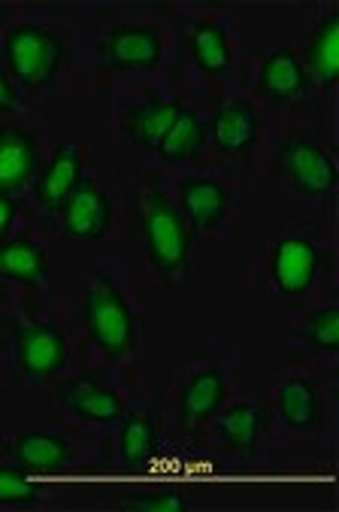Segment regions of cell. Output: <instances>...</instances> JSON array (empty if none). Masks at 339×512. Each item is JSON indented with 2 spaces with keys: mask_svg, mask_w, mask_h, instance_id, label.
<instances>
[{
  "mask_svg": "<svg viewBox=\"0 0 339 512\" xmlns=\"http://www.w3.org/2000/svg\"><path fill=\"white\" fill-rule=\"evenodd\" d=\"M82 325L109 361H122L137 346V313L122 288L109 276H97L82 297Z\"/></svg>",
  "mask_w": 339,
  "mask_h": 512,
  "instance_id": "6da1fadb",
  "label": "cell"
},
{
  "mask_svg": "<svg viewBox=\"0 0 339 512\" xmlns=\"http://www.w3.org/2000/svg\"><path fill=\"white\" fill-rule=\"evenodd\" d=\"M67 46L58 31L40 28V25H19L7 34L0 46L4 70L10 79L25 91H43L55 82L61 64H64Z\"/></svg>",
  "mask_w": 339,
  "mask_h": 512,
  "instance_id": "7a4b0ae2",
  "label": "cell"
},
{
  "mask_svg": "<svg viewBox=\"0 0 339 512\" xmlns=\"http://www.w3.org/2000/svg\"><path fill=\"white\" fill-rule=\"evenodd\" d=\"M191 243H194V234L188 222L182 219L176 203L161 188L149 191L146 210H143V246H146L149 264L161 276H176L188 270Z\"/></svg>",
  "mask_w": 339,
  "mask_h": 512,
  "instance_id": "3957f363",
  "label": "cell"
},
{
  "mask_svg": "<svg viewBox=\"0 0 339 512\" xmlns=\"http://www.w3.org/2000/svg\"><path fill=\"white\" fill-rule=\"evenodd\" d=\"M61 231L73 243H100L112 228V203L94 179H82L61 203Z\"/></svg>",
  "mask_w": 339,
  "mask_h": 512,
  "instance_id": "277c9868",
  "label": "cell"
},
{
  "mask_svg": "<svg viewBox=\"0 0 339 512\" xmlns=\"http://www.w3.org/2000/svg\"><path fill=\"white\" fill-rule=\"evenodd\" d=\"M279 164L288 185L303 197H330L336 191V164L327 149L312 140L285 143L279 152Z\"/></svg>",
  "mask_w": 339,
  "mask_h": 512,
  "instance_id": "5b68a950",
  "label": "cell"
},
{
  "mask_svg": "<svg viewBox=\"0 0 339 512\" xmlns=\"http://www.w3.org/2000/svg\"><path fill=\"white\" fill-rule=\"evenodd\" d=\"M70 361V343L64 331L49 322H37L16 331V364L31 382L58 376Z\"/></svg>",
  "mask_w": 339,
  "mask_h": 512,
  "instance_id": "8992f818",
  "label": "cell"
},
{
  "mask_svg": "<svg viewBox=\"0 0 339 512\" xmlns=\"http://www.w3.org/2000/svg\"><path fill=\"white\" fill-rule=\"evenodd\" d=\"M103 55L112 70L152 73L164 58V40L149 25H119L106 34Z\"/></svg>",
  "mask_w": 339,
  "mask_h": 512,
  "instance_id": "52a82bcc",
  "label": "cell"
},
{
  "mask_svg": "<svg viewBox=\"0 0 339 512\" xmlns=\"http://www.w3.org/2000/svg\"><path fill=\"white\" fill-rule=\"evenodd\" d=\"M321 267V252L312 240L306 237H282L273 246L270 258V279L279 294L285 297H300L315 285Z\"/></svg>",
  "mask_w": 339,
  "mask_h": 512,
  "instance_id": "ba28073f",
  "label": "cell"
},
{
  "mask_svg": "<svg viewBox=\"0 0 339 512\" xmlns=\"http://www.w3.org/2000/svg\"><path fill=\"white\" fill-rule=\"evenodd\" d=\"M231 210V191L218 179H182L179 185V213L191 234L218 231Z\"/></svg>",
  "mask_w": 339,
  "mask_h": 512,
  "instance_id": "9c48e42d",
  "label": "cell"
},
{
  "mask_svg": "<svg viewBox=\"0 0 339 512\" xmlns=\"http://www.w3.org/2000/svg\"><path fill=\"white\" fill-rule=\"evenodd\" d=\"M85 179V155L73 143H61L34 179V197L46 213H58L67 194Z\"/></svg>",
  "mask_w": 339,
  "mask_h": 512,
  "instance_id": "30bf717a",
  "label": "cell"
},
{
  "mask_svg": "<svg viewBox=\"0 0 339 512\" xmlns=\"http://www.w3.org/2000/svg\"><path fill=\"white\" fill-rule=\"evenodd\" d=\"M258 91L273 100V104H291L312 91V79L300 61V55L288 46L273 49L261 61V76H258Z\"/></svg>",
  "mask_w": 339,
  "mask_h": 512,
  "instance_id": "8fae6325",
  "label": "cell"
},
{
  "mask_svg": "<svg viewBox=\"0 0 339 512\" xmlns=\"http://www.w3.org/2000/svg\"><path fill=\"white\" fill-rule=\"evenodd\" d=\"M40 167L37 137L25 128H0V194L22 191Z\"/></svg>",
  "mask_w": 339,
  "mask_h": 512,
  "instance_id": "7c38bea8",
  "label": "cell"
},
{
  "mask_svg": "<svg viewBox=\"0 0 339 512\" xmlns=\"http://www.w3.org/2000/svg\"><path fill=\"white\" fill-rule=\"evenodd\" d=\"M209 140L221 155H243L258 143L261 119L249 100H231L209 122Z\"/></svg>",
  "mask_w": 339,
  "mask_h": 512,
  "instance_id": "4fadbf2b",
  "label": "cell"
},
{
  "mask_svg": "<svg viewBox=\"0 0 339 512\" xmlns=\"http://www.w3.org/2000/svg\"><path fill=\"white\" fill-rule=\"evenodd\" d=\"M58 400L67 413L94 425H119L122 416L128 413L119 391H112L109 385H100V382H88V379L64 385Z\"/></svg>",
  "mask_w": 339,
  "mask_h": 512,
  "instance_id": "5bb4252c",
  "label": "cell"
},
{
  "mask_svg": "<svg viewBox=\"0 0 339 512\" xmlns=\"http://www.w3.org/2000/svg\"><path fill=\"white\" fill-rule=\"evenodd\" d=\"M185 107L179 104V100H167V97H146L140 100L137 107H131L125 113V137L128 143L140 146V149H158V143L167 137V131L176 125L179 113Z\"/></svg>",
  "mask_w": 339,
  "mask_h": 512,
  "instance_id": "9a60e30c",
  "label": "cell"
},
{
  "mask_svg": "<svg viewBox=\"0 0 339 512\" xmlns=\"http://www.w3.org/2000/svg\"><path fill=\"white\" fill-rule=\"evenodd\" d=\"M228 397L224 373L215 367L197 370L179 391V422L182 425H203L218 416V409Z\"/></svg>",
  "mask_w": 339,
  "mask_h": 512,
  "instance_id": "2e32d148",
  "label": "cell"
},
{
  "mask_svg": "<svg viewBox=\"0 0 339 512\" xmlns=\"http://www.w3.org/2000/svg\"><path fill=\"white\" fill-rule=\"evenodd\" d=\"M0 279L25 288H40L49 279V255L31 237H13L0 243Z\"/></svg>",
  "mask_w": 339,
  "mask_h": 512,
  "instance_id": "e0dca14e",
  "label": "cell"
},
{
  "mask_svg": "<svg viewBox=\"0 0 339 512\" xmlns=\"http://www.w3.org/2000/svg\"><path fill=\"white\" fill-rule=\"evenodd\" d=\"M300 61L309 79H315L321 88H333L339 82V13H327L315 25Z\"/></svg>",
  "mask_w": 339,
  "mask_h": 512,
  "instance_id": "ac0fdd59",
  "label": "cell"
},
{
  "mask_svg": "<svg viewBox=\"0 0 339 512\" xmlns=\"http://www.w3.org/2000/svg\"><path fill=\"white\" fill-rule=\"evenodd\" d=\"M13 455H16V464L31 473H58L70 464L73 446L61 434L28 431L16 440Z\"/></svg>",
  "mask_w": 339,
  "mask_h": 512,
  "instance_id": "d6986e66",
  "label": "cell"
},
{
  "mask_svg": "<svg viewBox=\"0 0 339 512\" xmlns=\"http://www.w3.org/2000/svg\"><path fill=\"white\" fill-rule=\"evenodd\" d=\"M188 46H191V58H194L197 70L206 76H224L234 64L231 37L218 22H209V19L194 22L191 34H188Z\"/></svg>",
  "mask_w": 339,
  "mask_h": 512,
  "instance_id": "ffe728a7",
  "label": "cell"
},
{
  "mask_svg": "<svg viewBox=\"0 0 339 512\" xmlns=\"http://www.w3.org/2000/svg\"><path fill=\"white\" fill-rule=\"evenodd\" d=\"M261 431H264V416L252 403H234L218 419V440L234 455H255L261 443Z\"/></svg>",
  "mask_w": 339,
  "mask_h": 512,
  "instance_id": "44dd1931",
  "label": "cell"
},
{
  "mask_svg": "<svg viewBox=\"0 0 339 512\" xmlns=\"http://www.w3.org/2000/svg\"><path fill=\"white\" fill-rule=\"evenodd\" d=\"M119 458L128 470H143L158 455V425L149 413H125L119 422Z\"/></svg>",
  "mask_w": 339,
  "mask_h": 512,
  "instance_id": "7402d4cb",
  "label": "cell"
},
{
  "mask_svg": "<svg viewBox=\"0 0 339 512\" xmlns=\"http://www.w3.org/2000/svg\"><path fill=\"white\" fill-rule=\"evenodd\" d=\"M276 413H279L285 428H291L297 434L312 431L318 425V419H321V403H318V391L312 388V382L288 379L285 385H279Z\"/></svg>",
  "mask_w": 339,
  "mask_h": 512,
  "instance_id": "603a6c76",
  "label": "cell"
},
{
  "mask_svg": "<svg viewBox=\"0 0 339 512\" xmlns=\"http://www.w3.org/2000/svg\"><path fill=\"white\" fill-rule=\"evenodd\" d=\"M206 140H209L206 122H203L194 110L185 107V110L179 113L176 125L167 131V137L158 143L155 152H158L161 161H167V164H185V161H191V158H197V155L203 152Z\"/></svg>",
  "mask_w": 339,
  "mask_h": 512,
  "instance_id": "cb8c5ba5",
  "label": "cell"
},
{
  "mask_svg": "<svg viewBox=\"0 0 339 512\" xmlns=\"http://www.w3.org/2000/svg\"><path fill=\"white\" fill-rule=\"evenodd\" d=\"M43 485L19 464H0V506H34Z\"/></svg>",
  "mask_w": 339,
  "mask_h": 512,
  "instance_id": "d4e9b609",
  "label": "cell"
},
{
  "mask_svg": "<svg viewBox=\"0 0 339 512\" xmlns=\"http://www.w3.org/2000/svg\"><path fill=\"white\" fill-rule=\"evenodd\" d=\"M300 334L309 346H315L327 355L339 352V310L336 306H321V310L309 313Z\"/></svg>",
  "mask_w": 339,
  "mask_h": 512,
  "instance_id": "484cf974",
  "label": "cell"
},
{
  "mask_svg": "<svg viewBox=\"0 0 339 512\" xmlns=\"http://www.w3.org/2000/svg\"><path fill=\"white\" fill-rule=\"evenodd\" d=\"M131 509H137V512H188V503L176 488H161V491L146 494Z\"/></svg>",
  "mask_w": 339,
  "mask_h": 512,
  "instance_id": "4316f807",
  "label": "cell"
},
{
  "mask_svg": "<svg viewBox=\"0 0 339 512\" xmlns=\"http://www.w3.org/2000/svg\"><path fill=\"white\" fill-rule=\"evenodd\" d=\"M19 104V85L10 79V73L0 67V116H7L13 113Z\"/></svg>",
  "mask_w": 339,
  "mask_h": 512,
  "instance_id": "83f0119b",
  "label": "cell"
},
{
  "mask_svg": "<svg viewBox=\"0 0 339 512\" xmlns=\"http://www.w3.org/2000/svg\"><path fill=\"white\" fill-rule=\"evenodd\" d=\"M13 222H16V200L7 197V194H0V243L10 240Z\"/></svg>",
  "mask_w": 339,
  "mask_h": 512,
  "instance_id": "f1b7e54d",
  "label": "cell"
}]
</instances>
